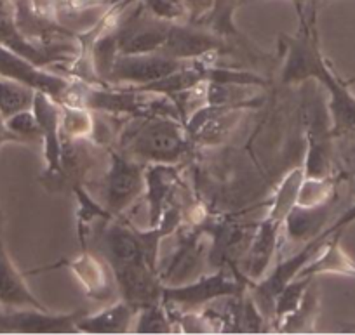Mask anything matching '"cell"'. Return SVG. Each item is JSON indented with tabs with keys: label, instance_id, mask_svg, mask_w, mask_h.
<instances>
[{
	"label": "cell",
	"instance_id": "cell-1",
	"mask_svg": "<svg viewBox=\"0 0 355 335\" xmlns=\"http://www.w3.org/2000/svg\"><path fill=\"white\" fill-rule=\"evenodd\" d=\"M286 42L284 63L281 68L282 84H302L315 80L327 92L333 132L338 138L355 139V94L347 82L329 68L319 46L315 9L300 19V32L295 37H282Z\"/></svg>",
	"mask_w": 355,
	"mask_h": 335
},
{
	"label": "cell",
	"instance_id": "cell-2",
	"mask_svg": "<svg viewBox=\"0 0 355 335\" xmlns=\"http://www.w3.org/2000/svg\"><path fill=\"white\" fill-rule=\"evenodd\" d=\"M115 152L145 165H178L193 152V143L180 118L167 115L131 117L115 138Z\"/></svg>",
	"mask_w": 355,
	"mask_h": 335
},
{
	"label": "cell",
	"instance_id": "cell-3",
	"mask_svg": "<svg viewBox=\"0 0 355 335\" xmlns=\"http://www.w3.org/2000/svg\"><path fill=\"white\" fill-rule=\"evenodd\" d=\"M303 122H305L306 155L303 162L305 179H331L334 174V136L327 99L322 89L315 85L306 87Z\"/></svg>",
	"mask_w": 355,
	"mask_h": 335
},
{
	"label": "cell",
	"instance_id": "cell-4",
	"mask_svg": "<svg viewBox=\"0 0 355 335\" xmlns=\"http://www.w3.org/2000/svg\"><path fill=\"white\" fill-rule=\"evenodd\" d=\"M252 283L254 282H251L244 273L220 268L214 269L211 275L197 276L192 282L182 285H164L162 302L167 306H204L218 299L242 297Z\"/></svg>",
	"mask_w": 355,
	"mask_h": 335
},
{
	"label": "cell",
	"instance_id": "cell-5",
	"mask_svg": "<svg viewBox=\"0 0 355 335\" xmlns=\"http://www.w3.org/2000/svg\"><path fill=\"white\" fill-rule=\"evenodd\" d=\"M193 60H178L164 53L117 54L101 84L108 87L141 89L189 66Z\"/></svg>",
	"mask_w": 355,
	"mask_h": 335
},
{
	"label": "cell",
	"instance_id": "cell-6",
	"mask_svg": "<svg viewBox=\"0 0 355 335\" xmlns=\"http://www.w3.org/2000/svg\"><path fill=\"white\" fill-rule=\"evenodd\" d=\"M110 162L107 163L101 177V203L114 217H121L124 212L146 191V165L141 162L121 155L115 150H108Z\"/></svg>",
	"mask_w": 355,
	"mask_h": 335
},
{
	"label": "cell",
	"instance_id": "cell-7",
	"mask_svg": "<svg viewBox=\"0 0 355 335\" xmlns=\"http://www.w3.org/2000/svg\"><path fill=\"white\" fill-rule=\"evenodd\" d=\"M199 226L202 228L206 237L211 238V248L207 254L211 268H230L232 271L242 273L241 266L258 230V222L214 219L199 222Z\"/></svg>",
	"mask_w": 355,
	"mask_h": 335
},
{
	"label": "cell",
	"instance_id": "cell-8",
	"mask_svg": "<svg viewBox=\"0 0 355 335\" xmlns=\"http://www.w3.org/2000/svg\"><path fill=\"white\" fill-rule=\"evenodd\" d=\"M171 23L153 16L139 2L131 15L112 23L108 30L117 54H150L162 51Z\"/></svg>",
	"mask_w": 355,
	"mask_h": 335
},
{
	"label": "cell",
	"instance_id": "cell-9",
	"mask_svg": "<svg viewBox=\"0 0 355 335\" xmlns=\"http://www.w3.org/2000/svg\"><path fill=\"white\" fill-rule=\"evenodd\" d=\"M235 51L241 49L206 26L173 21L160 53L178 60H211L213 56H230Z\"/></svg>",
	"mask_w": 355,
	"mask_h": 335
},
{
	"label": "cell",
	"instance_id": "cell-10",
	"mask_svg": "<svg viewBox=\"0 0 355 335\" xmlns=\"http://www.w3.org/2000/svg\"><path fill=\"white\" fill-rule=\"evenodd\" d=\"M119 297L136 309L162 302L164 283L159 271L148 264H128L110 268Z\"/></svg>",
	"mask_w": 355,
	"mask_h": 335
},
{
	"label": "cell",
	"instance_id": "cell-11",
	"mask_svg": "<svg viewBox=\"0 0 355 335\" xmlns=\"http://www.w3.org/2000/svg\"><path fill=\"white\" fill-rule=\"evenodd\" d=\"M89 313L77 309L58 314L42 309H4V334H77V321Z\"/></svg>",
	"mask_w": 355,
	"mask_h": 335
},
{
	"label": "cell",
	"instance_id": "cell-12",
	"mask_svg": "<svg viewBox=\"0 0 355 335\" xmlns=\"http://www.w3.org/2000/svg\"><path fill=\"white\" fill-rule=\"evenodd\" d=\"M204 237L206 233L199 224L180 235L176 252L166 266L159 268V278L164 285H182L200 276L199 269L209 254L204 251Z\"/></svg>",
	"mask_w": 355,
	"mask_h": 335
},
{
	"label": "cell",
	"instance_id": "cell-13",
	"mask_svg": "<svg viewBox=\"0 0 355 335\" xmlns=\"http://www.w3.org/2000/svg\"><path fill=\"white\" fill-rule=\"evenodd\" d=\"M343 203L340 193L317 205H298L291 208L284 221L286 238L291 244H309L324 233L333 221L336 208Z\"/></svg>",
	"mask_w": 355,
	"mask_h": 335
},
{
	"label": "cell",
	"instance_id": "cell-14",
	"mask_svg": "<svg viewBox=\"0 0 355 335\" xmlns=\"http://www.w3.org/2000/svg\"><path fill=\"white\" fill-rule=\"evenodd\" d=\"M0 307L49 311V307L44 306L26 285L25 276L18 271L11 255L6 251L2 235H0Z\"/></svg>",
	"mask_w": 355,
	"mask_h": 335
},
{
	"label": "cell",
	"instance_id": "cell-15",
	"mask_svg": "<svg viewBox=\"0 0 355 335\" xmlns=\"http://www.w3.org/2000/svg\"><path fill=\"white\" fill-rule=\"evenodd\" d=\"M136 314L138 309L121 299L96 313H85L77 321V334H128L136 321Z\"/></svg>",
	"mask_w": 355,
	"mask_h": 335
},
{
	"label": "cell",
	"instance_id": "cell-16",
	"mask_svg": "<svg viewBox=\"0 0 355 335\" xmlns=\"http://www.w3.org/2000/svg\"><path fill=\"white\" fill-rule=\"evenodd\" d=\"M176 165H146V200L150 205V228H157L162 222L164 212L169 205V198L174 194L178 188V172ZM169 208V207H167Z\"/></svg>",
	"mask_w": 355,
	"mask_h": 335
},
{
	"label": "cell",
	"instance_id": "cell-17",
	"mask_svg": "<svg viewBox=\"0 0 355 335\" xmlns=\"http://www.w3.org/2000/svg\"><path fill=\"white\" fill-rule=\"evenodd\" d=\"M68 268L75 273L78 282L84 285L85 293L93 297L94 300H108L114 293L115 280H108L107 262L96 254H91V251L84 248L80 255L73 261L68 262Z\"/></svg>",
	"mask_w": 355,
	"mask_h": 335
},
{
	"label": "cell",
	"instance_id": "cell-18",
	"mask_svg": "<svg viewBox=\"0 0 355 335\" xmlns=\"http://www.w3.org/2000/svg\"><path fill=\"white\" fill-rule=\"evenodd\" d=\"M341 235L336 233L327 238L319 254L305 264L298 276L315 278L319 275H341L355 278V261L341 247Z\"/></svg>",
	"mask_w": 355,
	"mask_h": 335
},
{
	"label": "cell",
	"instance_id": "cell-19",
	"mask_svg": "<svg viewBox=\"0 0 355 335\" xmlns=\"http://www.w3.org/2000/svg\"><path fill=\"white\" fill-rule=\"evenodd\" d=\"M245 0H214V6L211 9L209 16L204 19L202 26L209 28L211 32L218 33V35L225 37L227 40H234L237 46L244 47V49H256L244 35L237 30L234 23V15Z\"/></svg>",
	"mask_w": 355,
	"mask_h": 335
},
{
	"label": "cell",
	"instance_id": "cell-20",
	"mask_svg": "<svg viewBox=\"0 0 355 335\" xmlns=\"http://www.w3.org/2000/svg\"><path fill=\"white\" fill-rule=\"evenodd\" d=\"M35 89L12 78L0 75V114L9 118L12 115L33 108Z\"/></svg>",
	"mask_w": 355,
	"mask_h": 335
},
{
	"label": "cell",
	"instance_id": "cell-21",
	"mask_svg": "<svg viewBox=\"0 0 355 335\" xmlns=\"http://www.w3.org/2000/svg\"><path fill=\"white\" fill-rule=\"evenodd\" d=\"M61 139L91 138L94 132V115L84 106L61 105L60 117Z\"/></svg>",
	"mask_w": 355,
	"mask_h": 335
},
{
	"label": "cell",
	"instance_id": "cell-22",
	"mask_svg": "<svg viewBox=\"0 0 355 335\" xmlns=\"http://www.w3.org/2000/svg\"><path fill=\"white\" fill-rule=\"evenodd\" d=\"M313 280L315 278H310V276H296L295 280H291V282L281 290V293H279L277 299H275L272 330H277L279 325H281L289 314H293L298 309L303 297H305L306 289H309V285Z\"/></svg>",
	"mask_w": 355,
	"mask_h": 335
},
{
	"label": "cell",
	"instance_id": "cell-23",
	"mask_svg": "<svg viewBox=\"0 0 355 335\" xmlns=\"http://www.w3.org/2000/svg\"><path fill=\"white\" fill-rule=\"evenodd\" d=\"M319 314V289L315 285V280L306 289L305 297L302 304L293 314H289L281 325L279 332H309L313 330V321Z\"/></svg>",
	"mask_w": 355,
	"mask_h": 335
},
{
	"label": "cell",
	"instance_id": "cell-24",
	"mask_svg": "<svg viewBox=\"0 0 355 335\" xmlns=\"http://www.w3.org/2000/svg\"><path fill=\"white\" fill-rule=\"evenodd\" d=\"M136 320V334H171L174 330L173 316L164 302L139 309Z\"/></svg>",
	"mask_w": 355,
	"mask_h": 335
},
{
	"label": "cell",
	"instance_id": "cell-25",
	"mask_svg": "<svg viewBox=\"0 0 355 335\" xmlns=\"http://www.w3.org/2000/svg\"><path fill=\"white\" fill-rule=\"evenodd\" d=\"M9 131L21 141V145L35 146L42 145V136H40L39 122H37L33 109H25L12 117L6 118Z\"/></svg>",
	"mask_w": 355,
	"mask_h": 335
},
{
	"label": "cell",
	"instance_id": "cell-26",
	"mask_svg": "<svg viewBox=\"0 0 355 335\" xmlns=\"http://www.w3.org/2000/svg\"><path fill=\"white\" fill-rule=\"evenodd\" d=\"M352 222H355V200L352 201V203L345 205L343 210H341L340 214H338L336 217H334L333 221H331L329 226H327L326 230H324V233L320 235L319 240L326 242L327 238H331V237H333V235L343 233V231L347 230L348 226H350Z\"/></svg>",
	"mask_w": 355,
	"mask_h": 335
},
{
	"label": "cell",
	"instance_id": "cell-27",
	"mask_svg": "<svg viewBox=\"0 0 355 335\" xmlns=\"http://www.w3.org/2000/svg\"><path fill=\"white\" fill-rule=\"evenodd\" d=\"M182 6L187 15L185 23L202 25L204 19L209 16L211 9H213L214 0H182Z\"/></svg>",
	"mask_w": 355,
	"mask_h": 335
},
{
	"label": "cell",
	"instance_id": "cell-28",
	"mask_svg": "<svg viewBox=\"0 0 355 335\" xmlns=\"http://www.w3.org/2000/svg\"><path fill=\"white\" fill-rule=\"evenodd\" d=\"M4 145H21V141L9 131L8 124H6V118L0 114V148Z\"/></svg>",
	"mask_w": 355,
	"mask_h": 335
},
{
	"label": "cell",
	"instance_id": "cell-29",
	"mask_svg": "<svg viewBox=\"0 0 355 335\" xmlns=\"http://www.w3.org/2000/svg\"><path fill=\"white\" fill-rule=\"evenodd\" d=\"M293 6H295L296 12H298L300 18H303V16H306L310 12V9L313 8V6H317V0H291Z\"/></svg>",
	"mask_w": 355,
	"mask_h": 335
},
{
	"label": "cell",
	"instance_id": "cell-30",
	"mask_svg": "<svg viewBox=\"0 0 355 335\" xmlns=\"http://www.w3.org/2000/svg\"><path fill=\"white\" fill-rule=\"evenodd\" d=\"M2 320H4V307H0V334H4V325H2Z\"/></svg>",
	"mask_w": 355,
	"mask_h": 335
},
{
	"label": "cell",
	"instance_id": "cell-31",
	"mask_svg": "<svg viewBox=\"0 0 355 335\" xmlns=\"http://www.w3.org/2000/svg\"><path fill=\"white\" fill-rule=\"evenodd\" d=\"M317 2H319V0H317Z\"/></svg>",
	"mask_w": 355,
	"mask_h": 335
}]
</instances>
